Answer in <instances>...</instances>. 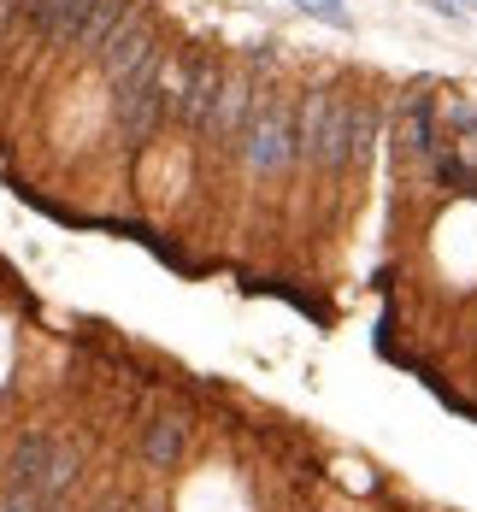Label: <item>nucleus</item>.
I'll return each instance as SVG.
<instances>
[{"label":"nucleus","instance_id":"1","mask_svg":"<svg viewBox=\"0 0 477 512\" xmlns=\"http://www.w3.org/2000/svg\"><path fill=\"white\" fill-rule=\"evenodd\" d=\"M171 112V95H165V77H159V59H148L136 77H124V83H112V118H118V136H130V142H142V136H154L159 118Z\"/></svg>","mask_w":477,"mask_h":512},{"label":"nucleus","instance_id":"2","mask_svg":"<svg viewBox=\"0 0 477 512\" xmlns=\"http://www.w3.org/2000/svg\"><path fill=\"white\" fill-rule=\"evenodd\" d=\"M218 89H224V65H218V53H195V59H183L177 71H171V118L177 124H189V130H207L212 106H218Z\"/></svg>","mask_w":477,"mask_h":512},{"label":"nucleus","instance_id":"3","mask_svg":"<svg viewBox=\"0 0 477 512\" xmlns=\"http://www.w3.org/2000/svg\"><path fill=\"white\" fill-rule=\"evenodd\" d=\"M148 59H159V36H154V18L142 12V6H130V18L118 24V36L95 53V65H101L106 83H124V77H136Z\"/></svg>","mask_w":477,"mask_h":512},{"label":"nucleus","instance_id":"4","mask_svg":"<svg viewBox=\"0 0 477 512\" xmlns=\"http://www.w3.org/2000/svg\"><path fill=\"white\" fill-rule=\"evenodd\" d=\"M242 154H248L254 171H283V165L295 159V112L283 101H265L260 112H254V124H248Z\"/></svg>","mask_w":477,"mask_h":512},{"label":"nucleus","instance_id":"5","mask_svg":"<svg viewBox=\"0 0 477 512\" xmlns=\"http://www.w3.org/2000/svg\"><path fill=\"white\" fill-rule=\"evenodd\" d=\"M254 112H260V95H254V77H248V71H224V89H218V106H212V118H207V136L218 142V148H236V142L248 136Z\"/></svg>","mask_w":477,"mask_h":512},{"label":"nucleus","instance_id":"6","mask_svg":"<svg viewBox=\"0 0 477 512\" xmlns=\"http://www.w3.org/2000/svg\"><path fill=\"white\" fill-rule=\"evenodd\" d=\"M89 12H95V0H42V12L30 24H36V36H48L53 48H71Z\"/></svg>","mask_w":477,"mask_h":512},{"label":"nucleus","instance_id":"7","mask_svg":"<svg viewBox=\"0 0 477 512\" xmlns=\"http://www.w3.org/2000/svg\"><path fill=\"white\" fill-rule=\"evenodd\" d=\"M330 89H313L307 101L295 106V159L318 165V142H324V124H330Z\"/></svg>","mask_w":477,"mask_h":512},{"label":"nucleus","instance_id":"8","mask_svg":"<svg viewBox=\"0 0 477 512\" xmlns=\"http://www.w3.org/2000/svg\"><path fill=\"white\" fill-rule=\"evenodd\" d=\"M130 6H136V0H95V12L83 18V30H77V42H71V48H83L89 59H95V53L118 36V24L130 18Z\"/></svg>","mask_w":477,"mask_h":512},{"label":"nucleus","instance_id":"9","mask_svg":"<svg viewBox=\"0 0 477 512\" xmlns=\"http://www.w3.org/2000/svg\"><path fill=\"white\" fill-rule=\"evenodd\" d=\"M401 154L436 159V118H430V101H424V95H413L407 112H401Z\"/></svg>","mask_w":477,"mask_h":512},{"label":"nucleus","instance_id":"10","mask_svg":"<svg viewBox=\"0 0 477 512\" xmlns=\"http://www.w3.org/2000/svg\"><path fill=\"white\" fill-rule=\"evenodd\" d=\"M48 454H53V442L48 436H18V448L6 454V471H0V483H42V471H48Z\"/></svg>","mask_w":477,"mask_h":512},{"label":"nucleus","instance_id":"11","mask_svg":"<svg viewBox=\"0 0 477 512\" xmlns=\"http://www.w3.org/2000/svg\"><path fill=\"white\" fill-rule=\"evenodd\" d=\"M183 442H189V424H177V418H159V424H148V436H142V454H148V465L171 471V465L183 460Z\"/></svg>","mask_w":477,"mask_h":512},{"label":"nucleus","instance_id":"12","mask_svg":"<svg viewBox=\"0 0 477 512\" xmlns=\"http://www.w3.org/2000/svg\"><path fill=\"white\" fill-rule=\"evenodd\" d=\"M71 483H77V448H71V442H53L48 471H42V483H36V489H42V501L53 507V501H59Z\"/></svg>","mask_w":477,"mask_h":512},{"label":"nucleus","instance_id":"13","mask_svg":"<svg viewBox=\"0 0 477 512\" xmlns=\"http://www.w3.org/2000/svg\"><path fill=\"white\" fill-rule=\"evenodd\" d=\"M442 118H448V130H454L460 142H477V101H448Z\"/></svg>","mask_w":477,"mask_h":512},{"label":"nucleus","instance_id":"14","mask_svg":"<svg viewBox=\"0 0 477 512\" xmlns=\"http://www.w3.org/2000/svg\"><path fill=\"white\" fill-rule=\"evenodd\" d=\"M6 6H18L24 18H36V12H42V0H6Z\"/></svg>","mask_w":477,"mask_h":512},{"label":"nucleus","instance_id":"15","mask_svg":"<svg viewBox=\"0 0 477 512\" xmlns=\"http://www.w3.org/2000/svg\"><path fill=\"white\" fill-rule=\"evenodd\" d=\"M101 512H130V507H101Z\"/></svg>","mask_w":477,"mask_h":512},{"label":"nucleus","instance_id":"16","mask_svg":"<svg viewBox=\"0 0 477 512\" xmlns=\"http://www.w3.org/2000/svg\"><path fill=\"white\" fill-rule=\"evenodd\" d=\"M0 512H6V507H0Z\"/></svg>","mask_w":477,"mask_h":512}]
</instances>
